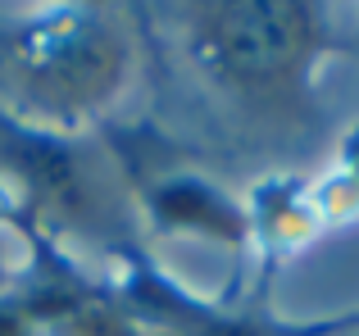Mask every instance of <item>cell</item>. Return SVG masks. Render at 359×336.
Segmentation results:
<instances>
[{
	"label": "cell",
	"instance_id": "obj_1",
	"mask_svg": "<svg viewBox=\"0 0 359 336\" xmlns=\"http://www.w3.org/2000/svg\"><path fill=\"white\" fill-rule=\"evenodd\" d=\"M141 9L245 146L291 155L323 132L332 0H141Z\"/></svg>",
	"mask_w": 359,
	"mask_h": 336
},
{
	"label": "cell",
	"instance_id": "obj_2",
	"mask_svg": "<svg viewBox=\"0 0 359 336\" xmlns=\"http://www.w3.org/2000/svg\"><path fill=\"white\" fill-rule=\"evenodd\" d=\"M137 78V41L109 0H0V114L96 132Z\"/></svg>",
	"mask_w": 359,
	"mask_h": 336
},
{
	"label": "cell",
	"instance_id": "obj_3",
	"mask_svg": "<svg viewBox=\"0 0 359 336\" xmlns=\"http://www.w3.org/2000/svg\"><path fill=\"white\" fill-rule=\"evenodd\" d=\"M0 177L46 237H73L114 255L137 246V209L105 136L46 132L0 114Z\"/></svg>",
	"mask_w": 359,
	"mask_h": 336
},
{
	"label": "cell",
	"instance_id": "obj_4",
	"mask_svg": "<svg viewBox=\"0 0 359 336\" xmlns=\"http://www.w3.org/2000/svg\"><path fill=\"white\" fill-rule=\"evenodd\" d=\"M123 182L132 191L137 227L173 241H205V246L245 255L255 237L250 204L237 200L232 186H223L210 168L173 150L168 136L155 127H100Z\"/></svg>",
	"mask_w": 359,
	"mask_h": 336
},
{
	"label": "cell",
	"instance_id": "obj_5",
	"mask_svg": "<svg viewBox=\"0 0 359 336\" xmlns=\"http://www.w3.org/2000/svg\"><path fill=\"white\" fill-rule=\"evenodd\" d=\"M109 286L141 336H359V309L327 318H282L264 300L245 295H196L141 246L109 255Z\"/></svg>",
	"mask_w": 359,
	"mask_h": 336
}]
</instances>
